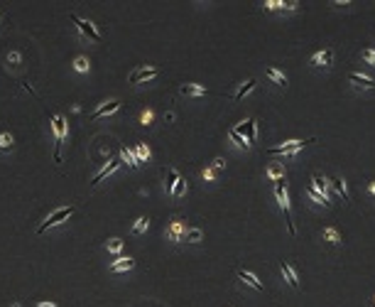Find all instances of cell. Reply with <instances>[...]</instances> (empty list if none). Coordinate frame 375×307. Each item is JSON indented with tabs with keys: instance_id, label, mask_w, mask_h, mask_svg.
<instances>
[{
	"instance_id": "cell-42",
	"label": "cell",
	"mask_w": 375,
	"mask_h": 307,
	"mask_svg": "<svg viewBox=\"0 0 375 307\" xmlns=\"http://www.w3.org/2000/svg\"><path fill=\"white\" fill-rule=\"evenodd\" d=\"M35 307H59L56 305V302H52V300H49V302H37V305Z\"/></svg>"
},
{
	"instance_id": "cell-4",
	"label": "cell",
	"mask_w": 375,
	"mask_h": 307,
	"mask_svg": "<svg viewBox=\"0 0 375 307\" xmlns=\"http://www.w3.org/2000/svg\"><path fill=\"white\" fill-rule=\"evenodd\" d=\"M317 143V138H306V140H287L277 148H267V155H282V157H290V155H297L299 150H304L306 145Z\"/></svg>"
},
{
	"instance_id": "cell-26",
	"label": "cell",
	"mask_w": 375,
	"mask_h": 307,
	"mask_svg": "<svg viewBox=\"0 0 375 307\" xmlns=\"http://www.w3.org/2000/svg\"><path fill=\"white\" fill-rule=\"evenodd\" d=\"M184 241H186V243H201V241H204V231H201L199 226H194V229H186Z\"/></svg>"
},
{
	"instance_id": "cell-45",
	"label": "cell",
	"mask_w": 375,
	"mask_h": 307,
	"mask_svg": "<svg viewBox=\"0 0 375 307\" xmlns=\"http://www.w3.org/2000/svg\"><path fill=\"white\" fill-rule=\"evenodd\" d=\"M3 20H5V13H3V10H0V22H3Z\"/></svg>"
},
{
	"instance_id": "cell-27",
	"label": "cell",
	"mask_w": 375,
	"mask_h": 307,
	"mask_svg": "<svg viewBox=\"0 0 375 307\" xmlns=\"http://www.w3.org/2000/svg\"><path fill=\"white\" fill-rule=\"evenodd\" d=\"M135 157H138V162H147L150 157H152V153H150V148L145 145V143H135Z\"/></svg>"
},
{
	"instance_id": "cell-7",
	"label": "cell",
	"mask_w": 375,
	"mask_h": 307,
	"mask_svg": "<svg viewBox=\"0 0 375 307\" xmlns=\"http://www.w3.org/2000/svg\"><path fill=\"white\" fill-rule=\"evenodd\" d=\"M233 130H236L238 135H243V138L248 140L250 148L258 143V118H255V116H250V118H245V121H240Z\"/></svg>"
},
{
	"instance_id": "cell-32",
	"label": "cell",
	"mask_w": 375,
	"mask_h": 307,
	"mask_svg": "<svg viewBox=\"0 0 375 307\" xmlns=\"http://www.w3.org/2000/svg\"><path fill=\"white\" fill-rule=\"evenodd\" d=\"M147 229H150V219H147V216H140L138 221H135V226H133V234H145V231H147Z\"/></svg>"
},
{
	"instance_id": "cell-18",
	"label": "cell",
	"mask_w": 375,
	"mask_h": 307,
	"mask_svg": "<svg viewBox=\"0 0 375 307\" xmlns=\"http://www.w3.org/2000/svg\"><path fill=\"white\" fill-rule=\"evenodd\" d=\"M118 168H120V160H111V162H108V165H106V168L101 170V172H98L96 177L91 180V187H98V184H101V182L106 180V177H111L113 172H118Z\"/></svg>"
},
{
	"instance_id": "cell-46",
	"label": "cell",
	"mask_w": 375,
	"mask_h": 307,
	"mask_svg": "<svg viewBox=\"0 0 375 307\" xmlns=\"http://www.w3.org/2000/svg\"><path fill=\"white\" fill-rule=\"evenodd\" d=\"M373 302H375V295H373Z\"/></svg>"
},
{
	"instance_id": "cell-5",
	"label": "cell",
	"mask_w": 375,
	"mask_h": 307,
	"mask_svg": "<svg viewBox=\"0 0 375 307\" xmlns=\"http://www.w3.org/2000/svg\"><path fill=\"white\" fill-rule=\"evenodd\" d=\"M69 20L76 25V30L81 32L86 40H91V42H101V32L96 30V25H93L91 20H83L79 13H69Z\"/></svg>"
},
{
	"instance_id": "cell-36",
	"label": "cell",
	"mask_w": 375,
	"mask_h": 307,
	"mask_svg": "<svg viewBox=\"0 0 375 307\" xmlns=\"http://www.w3.org/2000/svg\"><path fill=\"white\" fill-rule=\"evenodd\" d=\"M5 62H8L10 67H20V64H22V54H20V52H8Z\"/></svg>"
},
{
	"instance_id": "cell-10",
	"label": "cell",
	"mask_w": 375,
	"mask_h": 307,
	"mask_svg": "<svg viewBox=\"0 0 375 307\" xmlns=\"http://www.w3.org/2000/svg\"><path fill=\"white\" fill-rule=\"evenodd\" d=\"M311 187L317 189V192H321V194L329 199V204L333 207V202H336V194H333V189H331V180L326 177V175H321V172H314L311 175Z\"/></svg>"
},
{
	"instance_id": "cell-15",
	"label": "cell",
	"mask_w": 375,
	"mask_h": 307,
	"mask_svg": "<svg viewBox=\"0 0 375 307\" xmlns=\"http://www.w3.org/2000/svg\"><path fill=\"white\" fill-rule=\"evenodd\" d=\"M120 111V101L118 98H111V101H106L103 106H98L96 111L91 113V121H98V118H106V116H113V113Z\"/></svg>"
},
{
	"instance_id": "cell-28",
	"label": "cell",
	"mask_w": 375,
	"mask_h": 307,
	"mask_svg": "<svg viewBox=\"0 0 375 307\" xmlns=\"http://www.w3.org/2000/svg\"><path fill=\"white\" fill-rule=\"evenodd\" d=\"M297 10H299V3H297V0H287V3L282 0V3H279V10H277V13L279 15H292V13H297Z\"/></svg>"
},
{
	"instance_id": "cell-20",
	"label": "cell",
	"mask_w": 375,
	"mask_h": 307,
	"mask_svg": "<svg viewBox=\"0 0 375 307\" xmlns=\"http://www.w3.org/2000/svg\"><path fill=\"white\" fill-rule=\"evenodd\" d=\"M321 238H324V241H329L331 246H341V243H343V236H341V231H338L336 226H324Z\"/></svg>"
},
{
	"instance_id": "cell-11",
	"label": "cell",
	"mask_w": 375,
	"mask_h": 307,
	"mask_svg": "<svg viewBox=\"0 0 375 307\" xmlns=\"http://www.w3.org/2000/svg\"><path fill=\"white\" fill-rule=\"evenodd\" d=\"M157 74H160V69H157L154 64H150V67H140V69H135L130 76H128V84H145V81H152Z\"/></svg>"
},
{
	"instance_id": "cell-19",
	"label": "cell",
	"mask_w": 375,
	"mask_h": 307,
	"mask_svg": "<svg viewBox=\"0 0 375 307\" xmlns=\"http://www.w3.org/2000/svg\"><path fill=\"white\" fill-rule=\"evenodd\" d=\"M304 192H306V199H309V202H311L314 207H324V209H329V207H331V204H329V199H326V197L321 194V192H317V189H314L311 184L306 187Z\"/></svg>"
},
{
	"instance_id": "cell-24",
	"label": "cell",
	"mask_w": 375,
	"mask_h": 307,
	"mask_svg": "<svg viewBox=\"0 0 375 307\" xmlns=\"http://www.w3.org/2000/svg\"><path fill=\"white\" fill-rule=\"evenodd\" d=\"M181 180V175L177 172V168H167L165 170V192L167 194H172V187Z\"/></svg>"
},
{
	"instance_id": "cell-29",
	"label": "cell",
	"mask_w": 375,
	"mask_h": 307,
	"mask_svg": "<svg viewBox=\"0 0 375 307\" xmlns=\"http://www.w3.org/2000/svg\"><path fill=\"white\" fill-rule=\"evenodd\" d=\"M186 189H189V184H186V180L181 177V180L172 187V197H174V199H181V197L186 194Z\"/></svg>"
},
{
	"instance_id": "cell-25",
	"label": "cell",
	"mask_w": 375,
	"mask_h": 307,
	"mask_svg": "<svg viewBox=\"0 0 375 307\" xmlns=\"http://www.w3.org/2000/svg\"><path fill=\"white\" fill-rule=\"evenodd\" d=\"M228 140H231V143H233V145H236L238 150H250L248 140L243 138V135H238V133H236V130H233V128H231V130H228Z\"/></svg>"
},
{
	"instance_id": "cell-35",
	"label": "cell",
	"mask_w": 375,
	"mask_h": 307,
	"mask_svg": "<svg viewBox=\"0 0 375 307\" xmlns=\"http://www.w3.org/2000/svg\"><path fill=\"white\" fill-rule=\"evenodd\" d=\"M361 59L365 62V64L375 67V49H373V47H365V49H361Z\"/></svg>"
},
{
	"instance_id": "cell-41",
	"label": "cell",
	"mask_w": 375,
	"mask_h": 307,
	"mask_svg": "<svg viewBox=\"0 0 375 307\" xmlns=\"http://www.w3.org/2000/svg\"><path fill=\"white\" fill-rule=\"evenodd\" d=\"M331 5L333 8H348V5H353V3H351V0H333Z\"/></svg>"
},
{
	"instance_id": "cell-23",
	"label": "cell",
	"mask_w": 375,
	"mask_h": 307,
	"mask_svg": "<svg viewBox=\"0 0 375 307\" xmlns=\"http://www.w3.org/2000/svg\"><path fill=\"white\" fill-rule=\"evenodd\" d=\"M133 268H135V258H118L108 265L111 273H125V270H133Z\"/></svg>"
},
{
	"instance_id": "cell-8",
	"label": "cell",
	"mask_w": 375,
	"mask_h": 307,
	"mask_svg": "<svg viewBox=\"0 0 375 307\" xmlns=\"http://www.w3.org/2000/svg\"><path fill=\"white\" fill-rule=\"evenodd\" d=\"M348 84H351V89H356V91H373L375 76L363 74V71H351L348 74Z\"/></svg>"
},
{
	"instance_id": "cell-9",
	"label": "cell",
	"mask_w": 375,
	"mask_h": 307,
	"mask_svg": "<svg viewBox=\"0 0 375 307\" xmlns=\"http://www.w3.org/2000/svg\"><path fill=\"white\" fill-rule=\"evenodd\" d=\"M184 234H186V221H184L181 216H172V221H169V226H167V231H165L167 241L181 243V241H184Z\"/></svg>"
},
{
	"instance_id": "cell-33",
	"label": "cell",
	"mask_w": 375,
	"mask_h": 307,
	"mask_svg": "<svg viewBox=\"0 0 375 307\" xmlns=\"http://www.w3.org/2000/svg\"><path fill=\"white\" fill-rule=\"evenodd\" d=\"M74 69L79 71V74H86V71L91 69V64H88L86 57H76V59H74Z\"/></svg>"
},
{
	"instance_id": "cell-44",
	"label": "cell",
	"mask_w": 375,
	"mask_h": 307,
	"mask_svg": "<svg viewBox=\"0 0 375 307\" xmlns=\"http://www.w3.org/2000/svg\"><path fill=\"white\" fill-rule=\"evenodd\" d=\"M368 192H370V197H375V180L368 184Z\"/></svg>"
},
{
	"instance_id": "cell-34",
	"label": "cell",
	"mask_w": 375,
	"mask_h": 307,
	"mask_svg": "<svg viewBox=\"0 0 375 307\" xmlns=\"http://www.w3.org/2000/svg\"><path fill=\"white\" fill-rule=\"evenodd\" d=\"M106 248H108V253H120L123 251V241L120 238H108L106 241Z\"/></svg>"
},
{
	"instance_id": "cell-40",
	"label": "cell",
	"mask_w": 375,
	"mask_h": 307,
	"mask_svg": "<svg viewBox=\"0 0 375 307\" xmlns=\"http://www.w3.org/2000/svg\"><path fill=\"white\" fill-rule=\"evenodd\" d=\"M152 111H142V116H140V121H142V126H150V121H152Z\"/></svg>"
},
{
	"instance_id": "cell-14",
	"label": "cell",
	"mask_w": 375,
	"mask_h": 307,
	"mask_svg": "<svg viewBox=\"0 0 375 307\" xmlns=\"http://www.w3.org/2000/svg\"><path fill=\"white\" fill-rule=\"evenodd\" d=\"M265 79H267L272 86H277V89H287V86H290L287 74H285L282 69H277V67H267V69H265Z\"/></svg>"
},
{
	"instance_id": "cell-16",
	"label": "cell",
	"mask_w": 375,
	"mask_h": 307,
	"mask_svg": "<svg viewBox=\"0 0 375 307\" xmlns=\"http://www.w3.org/2000/svg\"><path fill=\"white\" fill-rule=\"evenodd\" d=\"M331 189L336 199H341L343 204H351V194H348V182L343 177H333L331 180Z\"/></svg>"
},
{
	"instance_id": "cell-43",
	"label": "cell",
	"mask_w": 375,
	"mask_h": 307,
	"mask_svg": "<svg viewBox=\"0 0 375 307\" xmlns=\"http://www.w3.org/2000/svg\"><path fill=\"white\" fill-rule=\"evenodd\" d=\"M172 121H174V113H172V111L165 113V123H172Z\"/></svg>"
},
{
	"instance_id": "cell-31",
	"label": "cell",
	"mask_w": 375,
	"mask_h": 307,
	"mask_svg": "<svg viewBox=\"0 0 375 307\" xmlns=\"http://www.w3.org/2000/svg\"><path fill=\"white\" fill-rule=\"evenodd\" d=\"M13 148H15L13 133H0V150H13Z\"/></svg>"
},
{
	"instance_id": "cell-37",
	"label": "cell",
	"mask_w": 375,
	"mask_h": 307,
	"mask_svg": "<svg viewBox=\"0 0 375 307\" xmlns=\"http://www.w3.org/2000/svg\"><path fill=\"white\" fill-rule=\"evenodd\" d=\"M279 3H282V0H265L263 5H265V10H270V13H277V10H279Z\"/></svg>"
},
{
	"instance_id": "cell-38",
	"label": "cell",
	"mask_w": 375,
	"mask_h": 307,
	"mask_svg": "<svg viewBox=\"0 0 375 307\" xmlns=\"http://www.w3.org/2000/svg\"><path fill=\"white\" fill-rule=\"evenodd\" d=\"M211 170H213V172H221V170H226V160H223V157H213Z\"/></svg>"
},
{
	"instance_id": "cell-13",
	"label": "cell",
	"mask_w": 375,
	"mask_h": 307,
	"mask_svg": "<svg viewBox=\"0 0 375 307\" xmlns=\"http://www.w3.org/2000/svg\"><path fill=\"white\" fill-rule=\"evenodd\" d=\"M236 278L240 280V283H245L250 290H255V293H265V285L258 280V275H255V273H250V270H245V268H238Z\"/></svg>"
},
{
	"instance_id": "cell-12",
	"label": "cell",
	"mask_w": 375,
	"mask_h": 307,
	"mask_svg": "<svg viewBox=\"0 0 375 307\" xmlns=\"http://www.w3.org/2000/svg\"><path fill=\"white\" fill-rule=\"evenodd\" d=\"M279 273H282L285 283L290 285L292 290H299V273H297V268L290 261H279Z\"/></svg>"
},
{
	"instance_id": "cell-22",
	"label": "cell",
	"mask_w": 375,
	"mask_h": 307,
	"mask_svg": "<svg viewBox=\"0 0 375 307\" xmlns=\"http://www.w3.org/2000/svg\"><path fill=\"white\" fill-rule=\"evenodd\" d=\"M179 94H181V96L199 98V96H206L208 91L204 89V86H199V84H181V86H179Z\"/></svg>"
},
{
	"instance_id": "cell-1",
	"label": "cell",
	"mask_w": 375,
	"mask_h": 307,
	"mask_svg": "<svg viewBox=\"0 0 375 307\" xmlns=\"http://www.w3.org/2000/svg\"><path fill=\"white\" fill-rule=\"evenodd\" d=\"M275 199H277L279 209L285 211V224H287V234L294 236L297 229H294V219H292V209H290V189H287V182L279 180L275 182Z\"/></svg>"
},
{
	"instance_id": "cell-3",
	"label": "cell",
	"mask_w": 375,
	"mask_h": 307,
	"mask_svg": "<svg viewBox=\"0 0 375 307\" xmlns=\"http://www.w3.org/2000/svg\"><path fill=\"white\" fill-rule=\"evenodd\" d=\"M76 211V207L74 204H69V207H59V209H54L44 221L37 226V234H44V231H49L52 226H59L61 221H69V216Z\"/></svg>"
},
{
	"instance_id": "cell-17",
	"label": "cell",
	"mask_w": 375,
	"mask_h": 307,
	"mask_svg": "<svg viewBox=\"0 0 375 307\" xmlns=\"http://www.w3.org/2000/svg\"><path fill=\"white\" fill-rule=\"evenodd\" d=\"M265 177H267L270 182H279V180H285V177H287V170H285L282 162L275 160V162H270V165L265 168Z\"/></svg>"
},
{
	"instance_id": "cell-2",
	"label": "cell",
	"mask_w": 375,
	"mask_h": 307,
	"mask_svg": "<svg viewBox=\"0 0 375 307\" xmlns=\"http://www.w3.org/2000/svg\"><path fill=\"white\" fill-rule=\"evenodd\" d=\"M52 133H54V162L59 165L61 162V145H64V138H67V118L61 113H56L52 118Z\"/></svg>"
},
{
	"instance_id": "cell-6",
	"label": "cell",
	"mask_w": 375,
	"mask_h": 307,
	"mask_svg": "<svg viewBox=\"0 0 375 307\" xmlns=\"http://www.w3.org/2000/svg\"><path fill=\"white\" fill-rule=\"evenodd\" d=\"M333 62H336V54H333L331 47H324V49H319V52H314V54L309 57V64L314 69H324V71L331 69Z\"/></svg>"
},
{
	"instance_id": "cell-30",
	"label": "cell",
	"mask_w": 375,
	"mask_h": 307,
	"mask_svg": "<svg viewBox=\"0 0 375 307\" xmlns=\"http://www.w3.org/2000/svg\"><path fill=\"white\" fill-rule=\"evenodd\" d=\"M120 157H123V162H128L130 168H138V165H140L138 157H135V153H133L130 148H123V150H120Z\"/></svg>"
},
{
	"instance_id": "cell-21",
	"label": "cell",
	"mask_w": 375,
	"mask_h": 307,
	"mask_svg": "<svg viewBox=\"0 0 375 307\" xmlns=\"http://www.w3.org/2000/svg\"><path fill=\"white\" fill-rule=\"evenodd\" d=\"M255 79H245V81H240L238 84V89H236V94H233V101H243L245 96H250L253 94V89H255Z\"/></svg>"
},
{
	"instance_id": "cell-39",
	"label": "cell",
	"mask_w": 375,
	"mask_h": 307,
	"mask_svg": "<svg viewBox=\"0 0 375 307\" xmlns=\"http://www.w3.org/2000/svg\"><path fill=\"white\" fill-rule=\"evenodd\" d=\"M201 177H204L206 182H216V172H213L211 168H204L201 170Z\"/></svg>"
}]
</instances>
